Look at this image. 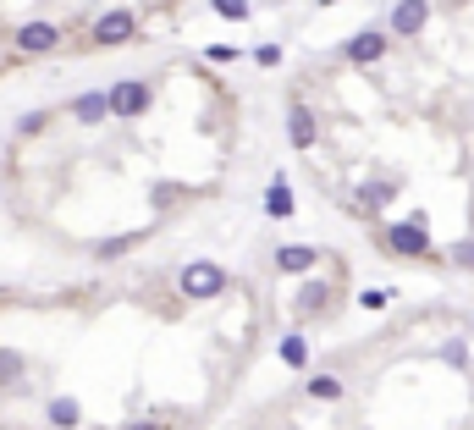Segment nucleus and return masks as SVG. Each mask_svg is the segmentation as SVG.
Here are the masks:
<instances>
[{
  "mask_svg": "<svg viewBox=\"0 0 474 430\" xmlns=\"http://www.w3.org/2000/svg\"><path fill=\"white\" fill-rule=\"evenodd\" d=\"M386 249L392 254H430V232H425V215H414V221H397L392 232H386Z\"/></svg>",
  "mask_w": 474,
  "mask_h": 430,
  "instance_id": "20e7f679",
  "label": "nucleus"
},
{
  "mask_svg": "<svg viewBox=\"0 0 474 430\" xmlns=\"http://www.w3.org/2000/svg\"><path fill=\"white\" fill-rule=\"evenodd\" d=\"M73 116H78V122H105V116H111V111H105V94H100V89H94V94H78V100H73Z\"/></svg>",
  "mask_w": 474,
  "mask_h": 430,
  "instance_id": "4468645a",
  "label": "nucleus"
},
{
  "mask_svg": "<svg viewBox=\"0 0 474 430\" xmlns=\"http://www.w3.org/2000/svg\"><path fill=\"white\" fill-rule=\"evenodd\" d=\"M441 365L463 370V365H469V347H463V342H447V347H441Z\"/></svg>",
  "mask_w": 474,
  "mask_h": 430,
  "instance_id": "6ab92c4d",
  "label": "nucleus"
},
{
  "mask_svg": "<svg viewBox=\"0 0 474 430\" xmlns=\"http://www.w3.org/2000/svg\"><path fill=\"white\" fill-rule=\"evenodd\" d=\"M314 265H320V249H309V243L276 249V270H287V276H298V270H314Z\"/></svg>",
  "mask_w": 474,
  "mask_h": 430,
  "instance_id": "1a4fd4ad",
  "label": "nucleus"
},
{
  "mask_svg": "<svg viewBox=\"0 0 474 430\" xmlns=\"http://www.w3.org/2000/svg\"><path fill=\"white\" fill-rule=\"evenodd\" d=\"M254 61H259V66H276V61H282V44H259Z\"/></svg>",
  "mask_w": 474,
  "mask_h": 430,
  "instance_id": "412c9836",
  "label": "nucleus"
},
{
  "mask_svg": "<svg viewBox=\"0 0 474 430\" xmlns=\"http://www.w3.org/2000/svg\"><path fill=\"white\" fill-rule=\"evenodd\" d=\"M121 430H166L160 419H132V425H121Z\"/></svg>",
  "mask_w": 474,
  "mask_h": 430,
  "instance_id": "393cba45",
  "label": "nucleus"
},
{
  "mask_svg": "<svg viewBox=\"0 0 474 430\" xmlns=\"http://www.w3.org/2000/svg\"><path fill=\"white\" fill-rule=\"evenodd\" d=\"M287 138H293V150H314V138H320V122L309 105H293L287 111Z\"/></svg>",
  "mask_w": 474,
  "mask_h": 430,
  "instance_id": "6e6552de",
  "label": "nucleus"
},
{
  "mask_svg": "<svg viewBox=\"0 0 474 430\" xmlns=\"http://www.w3.org/2000/svg\"><path fill=\"white\" fill-rule=\"evenodd\" d=\"M392 34H402V39H414L425 23H430V0H397V6H392Z\"/></svg>",
  "mask_w": 474,
  "mask_h": 430,
  "instance_id": "423d86ee",
  "label": "nucleus"
},
{
  "mask_svg": "<svg viewBox=\"0 0 474 430\" xmlns=\"http://www.w3.org/2000/svg\"><path fill=\"white\" fill-rule=\"evenodd\" d=\"M23 370H28V365H23V353H17V347H0V386L23 381Z\"/></svg>",
  "mask_w": 474,
  "mask_h": 430,
  "instance_id": "dca6fc26",
  "label": "nucleus"
},
{
  "mask_svg": "<svg viewBox=\"0 0 474 430\" xmlns=\"http://www.w3.org/2000/svg\"><path fill=\"white\" fill-rule=\"evenodd\" d=\"M392 199H397V182H392V177H381V182H364V188H359V204H364V210H381V204H392Z\"/></svg>",
  "mask_w": 474,
  "mask_h": 430,
  "instance_id": "f8f14e48",
  "label": "nucleus"
},
{
  "mask_svg": "<svg viewBox=\"0 0 474 430\" xmlns=\"http://www.w3.org/2000/svg\"><path fill=\"white\" fill-rule=\"evenodd\" d=\"M150 105H155V89H150L144 78H121V83H111V89H105V111H111V116H121V122L144 116Z\"/></svg>",
  "mask_w": 474,
  "mask_h": 430,
  "instance_id": "f03ea898",
  "label": "nucleus"
},
{
  "mask_svg": "<svg viewBox=\"0 0 474 430\" xmlns=\"http://www.w3.org/2000/svg\"><path fill=\"white\" fill-rule=\"evenodd\" d=\"M132 34H139V17H132V12H105V17L89 28L94 44H127Z\"/></svg>",
  "mask_w": 474,
  "mask_h": 430,
  "instance_id": "39448f33",
  "label": "nucleus"
},
{
  "mask_svg": "<svg viewBox=\"0 0 474 430\" xmlns=\"http://www.w3.org/2000/svg\"><path fill=\"white\" fill-rule=\"evenodd\" d=\"M127 249H132V238H111V243H100L94 254H100V259H116V254H127Z\"/></svg>",
  "mask_w": 474,
  "mask_h": 430,
  "instance_id": "aec40b11",
  "label": "nucleus"
},
{
  "mask_svg": "<svg viewBox=\"0 0 474 430\" xmlns=\"http://www.w3.org/2000/svg\"><path fill=\"white\" fill-rule=\"evenodd\" d=\"M452 265H463V270H474V243H458V249H452Z\"/></svg>",
  "mask_w": 474,
  "mask_h": 430,
  "instance_id": "5701e85b",
  "label": "nucleus"
},
{
  "mask_svg": "<svg viewBox=\"0 0 474 430\" xmlns=\"http://www.w3.org/2000/svg\"><path fill=\"white\" fill-rule=\"evenodd\" d=\"M232 287V276L216 265V259H188L182 270H177V293L182 298H193V304H210V298H221Z\"/></svg>",
  "mask_w": 474,
  "mask_h": 430,
  "instance_id": "f257e3e1",
  "label": "nucleus"
},
{
  "mask_svg": "<svg viewBox=\"0 0 474 430\" xmlns=\"http://www.w3.org/2000/svg\"><path fill=\"white\" fill-rule=\"evenodd\" d=\"M309 397L336 403V397H343V381H336V376H314V381H309Z\"/></svg>",
  "mask_w": 474,
  "mask_h": 430,
  "instance_id": "f3484780",
  "label": "nucleus"
},
{
  "mask_svg": "<svg viewBox=\"0 0 474 430\" xmlns=\"http://www.w3.org/2000/svg\"><path fill=\"white\" fill-rule=\"evenodd\" d=\"M44 122H50V116H44V111H34V116H23V122H17V132H23V138H28V132H39V127H44Z\"/></svg>",
  "mask_w": 474,
  "mask_h": 430,
  "instance_id": "4be33fe9",
  "label": "nucleus"
},
{
  "mask_svg": "<svg viewBox=\"0 0 474 430\" xmlns=\"http://www.w3.org/2000/svg\"><path fill=\"white\" fill-rule=\"evenodd\" d=\"M343 55H348L353 66H370V61H381V55H386V34L364 28V34H353V39L343 44Z\"/></svg>",
  "mask_w": 474,
  "mask_h": 430,
  "instance_id": "0eeeda50",
  "label": "nucleus"
},
{
  "mask_svg": "<svg viewBox=\"0 0 474 430\" xmlns=\"http://www.w3.org/2000/svg\"><path fill=\"white\" fill-rule=\"evenodd\" d=\"M276 353H282V365H293V370H304V365H309V342H304L298 331H287V337L276 342Z\"/></svg>",
  "mask_w": 474,
  "mask_h": 430,
  "instance_id": "ddd939ff",
  "label": "nucleus"
},
{
  "mask_svg": "<svg viewBox=\"0 0 474 430\" xmlns=\"http://www.w3.org/2000/svg\"><path fill=\"white\" fill-rule=\"evenodd\" d=\"M210 6L221 17H232V23H248V0H210Z\"/></svg>",
  "mask_w": 474,
  "mask_h": 430,
  "instance_id": "a211bd4d",
  "label": "nucleus"
},
{
  "mask_svg": "<svg viewBox=\"0 0 474 430\" xmlns=\"http://www.w3.org/2000/svg\"><path fill=\"white\" fill-rule=\"evenodd\" d=\"M325 304H331V287H325V281H309V293H304V298H298V315H304V320H309V315H320V309H325Z\"/></svg>",
  "mask_w": 474,
  "mask_h": 430,
  "instance_id": "2eb2a0df",
  "label": "nucleus"
},
{
  "mask_svg": "<svg viewBox=\"0 0 474 430\" xmlns=\"http://www.w3.org/2000/svg\"><path fill=\"white\" fill-rule=\"evenodd\" d=\"M61 39H66L61 23H23V28L12 34L17 55H50V50H61Z\"/></svg>",
  "mask_w": 474,
  "mask_h": 430,
  "instance_id": "7ed1b4c3",
  "label": "nucleus"
},
{
  "mask_svg": "<svg viewBox=\"0 0 474 430\" xmlns=\"http://www.w3.org/2000/svg\"><path fill=\"white\" fill-rule=\"evenodd\" d=\"M44 419H50L55 430H78V419H83V408H78V397H55V403L44 408Z\"/></svg>",
  "mask_w": 474,
  "mask_h": 430,
  "instance_id": "9b49d317",
  "label": "nucleus"
},
{
  "mask_svg": "<svg viewBox=\"0 0 474 430\" xmlns=\"http://www.w3.org/2000/svg\"><path fill=\"white\" fill-rule=\"evenodd\" d=\"M265 215H276V221H287L293 215V188H287V177H276L265 188Z\"/></svg>",
  "mask_w": 474,
  "mask_h": 430,
  "instance_id": "9d476101",
  "label": "nucleus"
},
{
  "mask_svg": "<svg viewBox=\"0 0 474 430\" xmlns=\"http://www.w3.org/2000/svg\"><path fill=\"white\" fill-rule=\"evenodd\" d=\"M205 55H210V61H237V50H232V44H210Z\"/></svg>",
  "mask_w": 474,
  "mask_h": 430,
  "instance_id": "b1692460",
  "label": "nucleus"
}]
</instances>
